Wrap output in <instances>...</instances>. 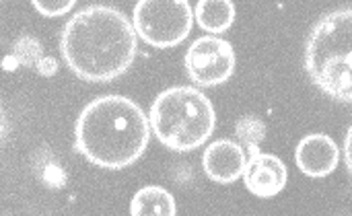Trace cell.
<instances>
[{
	"instance_id": "obj_12",
	"label": "cell",
	"mask_w": 352,
	"mask_h": 216,
	"mask_svg": "<svg viewBox=\"0 0 352 216\" xmlns=\"http://www.w3.org/2000/svg\"><path fill=\"white\" fill-rule=\"evenodd\" d=\"M130 215L134 216H173L177 215L175 198L161 186H146L138 190L130 202Z\"/></svg>"
},
{
	"instance_id": "obj_5",
	"label": "cell",
	"mask_w": 352,
	"mask_h": 216,
	"mask_svg": "<svg viewBox=\"0 0 352 216\" xmlns=\"http://www.w3.org/2000/svg\"><path fill=\"white\" fill-rule=\"evenodd\" d=\"M192 25L194 14L188 0H138L132 12L136 35L159 50L179 45Z\"/></svg>"
},
{
	"instance_id": "obj_2",
	"label": "cell",
	"mask_w": 352,
	"mask_h": 216,
	"mask_svg": "<svg viewBox=\"0 0 352 216\" xmlns=\"http://www.w3.org/2000/svg\"><path fill=\"white\" fill-rule=\"evenodd\" d=\"M151 140L148 116L122 95L93 99L74 124V149L101 169L120 171L134 165Z\"/></svg>"
},
{
	"instance_id": "obj_14",
	"label": "cell",
	"mask_w": 352,
	"mask_h": 216,
	"mask_svg": "<svg viewBox=\"0 0 352 216\" xmlns=\"http://www.w3.org/2000/svg\"><path fill=\"white\" fill-rule=\"evenodd\" d=\"M4 132H6V120H4V114H2V107H0V140L4 138Z\"/></svg>"
},
{
	"instance_id": "obj_7",
	"label": "cell",
	"mask_w": 352,
	"mask_h": 216,
	"mask_svg": "<svg viewBox=\"0 0 352 216\" xmlns=\"http://www.w3.org/2000/svg\"><path fill=\"white\" fill-rule=\"evenodd\" d=\"M245 188L258 196V198H274L287 188L289 182V169L287 165L276 157L268 153H252L250 159H245V167L241 173Z\"/></svg>"
},
{
	"instance_id": "obj_4",
	"label": "cell",
	"mask_w": 352,
	"mask_h": 216,
	"mask_svg": "<svg viewBox=\"0 0 352 216\" xmlns=\"http://www.w3.org/2000/svg\"><path fill=\"white\" fill-rule=\"evenodd\" d=\"M217 116L210 99L194 87H171L157 95L148 126L157 140L173 153L200 149L214 132Z\"/></svg>"
},
{
	"instance_id": "obj_11",
	"label": "cell",
	"mask_w": 352,
	"mask_h": 216,
	"mask_svg": "<svg viewBox=\"0 0 352 216\" xmlns=\"http://www.w3.org/2000/svg\"><path fill=\"white\" fill-rule=\"evenodd\" d=\"M233 0H198L194 19L206 33H225L235 23Z\"/></svg>"
},
{
	"instance_id": "obj_6",
	"label": "cell",
	"mask_w": 352,
	"mask_h": 216,
	"mask_svg": "<svg viewBox=\"0 0 352 216\" xmlns=\"http://www.w3.org/2000/svg\"><path fill=\"white\" fill-rule=\"evenodd\" d=\"M186 72L200 87H219L227 83L237 66L233 45L217 35H204L192 41L184 58Z\"/></svg>"
},
{
	"instance_id": "obj_3",
	"label": "cell",
	"mask_w": 352,
	"mask_h": 216,
	"mask_svg": "<svg viewBox=\"0 0 352 216\" xmlns=\"http://www.w3.org/2000/svg\"><path fill=\"white\" fill-rule=\"evenodd\" d=\"M305 70L330 99L352 101V10L342 6L324 14L305 41Z\"/></svg>"
},
{
	"instance_id": "obj_8",
	"label": "cell",
	"mask_w": 352,
	"mask_h": 216,
	"mask_svg": "<svg viewBox=\"0 0 352 216\" xmlns=\"http://www.w3.org/2000/svg\"><path fill=\"white\" fill-rule=\"evenodd\" d=\"M295 161L307 177H328L340 163V149L328 134H307L297 144Z\"/></svg>"
},
{
	"instance_id": "obj_10",
	"label": "cell",
	"mask_w": 352,
	"mask_h": 216,
	"mask_svg": "<svg viewBox=\"0 0 352 216\" xmlns=\"http://www.w3.org/2000/svg\"><path fill=\"white\" fill-rule=\"evenodd\" d=\"M10 64H14L12 68H16V66L31 68V70H35V72H39V74H43V76H52V74L58 70V64H56L50 56L43 54L41 43H39L35 37H31V35H23V37H19V39L14 41L12 54L4 60V70H6ZM12 68H10V70H12Z\"/></svg>"
},
{
	"instance_id": "obj_13",
	"label": "cell",
	"mask_w": 352,
	"mask_h": 216,
	"mask_svg": "<svg viewBox=\"0 0 352 216\" xmlns=\"http://www.w3.org/2000/svg\"><path fill=\"white\" fill-rule=\"evenodd\" d=\"M31 4L43 17H62L72 10L76 0H31Z\"/></svg>"
},
{
	"instance_id": "obj_1",
	"label": "cell",
	"mask_w": 352,
	"mask_h": 216,
	"mask_svg": "<svg viewBox=\"0 0 352 216\" xmlns=\"http://www.w3.org/2000/svg\"><path fill=\"white\" fill-rule=\"evenodd\" d=\"M60 52L80 80L111 83L134 64L138 35L122 10L91 4L76 10L62 27Z\"/></svg>"
},
{
	"instance_id": "obj_9",
	"label": "cell",
	"mask_w": 352,
	"mask_h": 216,
	"mask_svg": "<svg viewBox=\"0 0 352 216\" xmlns=\"http://www.w3.org/2000/svg\"><path fill=\"white\" fill-rule=\"evenodd\" d=\"M245 151L239 142L233 140H217L202 155V169L206 177L214 184L229 186L237 182L245 167Z\"/></svg>"
}]
</instances>
